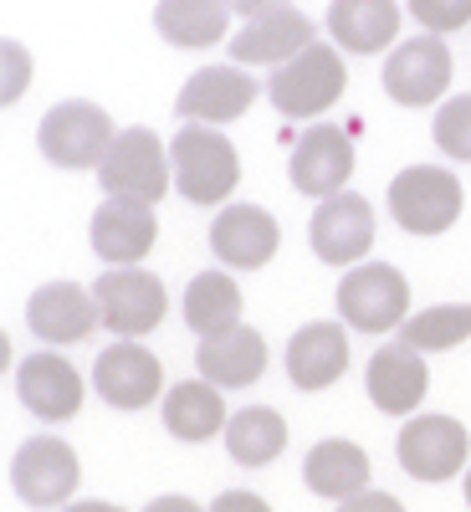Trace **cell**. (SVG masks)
Instances as JSON below:
<instances>
[{"label": "cell", "mask_w": 471, "mask_h": 512, "mask_svg": "<svg viewBox=\"0 0 471 512\" xmlns=\"http://www.w3.org/2000/svg\"><path fill=\"white\" fill-rule=\"evenodd\" d=\"M169 164H175V190L190 205H221L241 180L236 144L216 123H185L180 134L169 139Z\"/></svg>", "instance_id": "obj_1"}, {"label": "cell", "mask_w": 471, "mask_h": 512, "mask_svg": "<svg viewBox=\"0 0 471 512\" xmlns=\"http://www.w3.org/2000/svg\"><path fill=\"white\" fill-rule=\"evenodd\" d=\"M349 88V72H344V52L313 41L308 52H297L292 62L272 67L267 77V98L282 118H318L328 113Z\"/></svg>", "instance_id": "obj_2"}, {"label": "cell", "mask_w": 471, "mask_h": 512, "mask_svg": "<svg viewBox=\"0 0 471 512\" xmlns=\"http://www.w3.org/2000/svg\"><path fill=\"white\" fill-rule=\"evenodd\" d=\"M466 190L441 164H410L390 180V216L405 236H446L461 221Z\"/></svg>", "instance_id": "obj_3"}, {"label": "cell", "mask_w": 471, "mask_h": 512, "mask_svg": "<svg viewBox=\"0 0 471 512\" xmlns=\"http://www.w3.org/2000/svg\"><path fill=\"white\" fill-rule=\"evenodd\" d=\"M113 118L88 103V98H62L36 128V144H41V159L57 164V169H98L103 154L113 149Z\"/></svg>", "instance_id": "obj_4"}, {"label": "cell", "mask_w": 471, "mask_h": 512, "mask_svg": "<svg viewBox=\"0 0 471 512\" xmlns=\"http://www.w3.org/2000/svg\"><path fill=\"white\" fill-rule=\"evenodd\" d=\"M98 185L118 200H164V190L175 185V164L164 154V139L154 128H123L113 149L98 164Z\"/></svg>", "instance_id": "obj_5"}, {"label": "cell", "mask_w": 471, "mask_h": 512, "mask_svg": "<svg viewBox=\"0 0 471 512\" xmlns=\"http://www.w3.org/2000/svg\"><path fill=\"white\" fill-rule=\"evenodd\" d=\"M93 297H98V318L103 328H113L118 338H144L164 323L169 313V292L154 272L144 267H108L98 282H93Z\"/></svg>", "instance_id": "obj_6"}, {"label": "cell", "mask_w": 471, "mask_h": 512, "mask_svg": "<svg viewBox=\"0 0 471 512\" xmlns=\"http://www.w3.org/2000/svg\"><path fill=\"white\" fill-rule=\"evenodd\" d=\"M410 313V282L390 262H364L338 282V318L359 333H390Z\"/></svg>", "instance_id": "obj_7"}, {"label": "cell", "mask_w": 471, "mask_h": 512, "mask_svg": "<svg viewBox=\"0 0 471 512\" xmlns=\"http://www.w3.org/2000/svg\"><path fill=\"white\" fill-rule=\"evenodd\" d=\"M451 72H456V62H451L446 36L425 31V36H410L390 52V62H384V93L400 108H431L446 98Z\"/></svg>", "instance_id": "obj_8"}, {"label": "cell", "mask_w": 471, "mask_h": 512, "mask_svg": "<svg viewBox=\"0 0 471 512\" xmlns=\"http://www.w3.org/2000/svg\"><path fill=\"white\" fill-rule=\"evenodd\" d=\"M395 456L415 482H451L471 461V436L451 415H410L395 436Z\"/></svg>", "instance_id": "obj_9"}, {"label": "cell", "mask_w": 471, "mask_h": 512, "mask_svg": "<svg viewBox=\"0 0 471 512\" xmlns=\"http://www.w3.org/2000/svg\"><path fill=\"white\" fill-rule=\"evenodd\" d=\"M77 451L57 436H31L21 441L16 461H11V487L26 507H67L77 492Z\"/></svg>", "instance_id": "obj_10"}, {"label": "cell", "mask_w": 471, "mask_h": 512, "mask_svg": "<svg viewBox=\"0 0 471 512\" xmlns=\"http://www.w3.org/2000/svg\"><path fill=\"white\" fill-rule=\"evenodd\" d=\"M308 241H313V256L328 267H354L359 256L374 246V210L364 195L354 190H338L328 200H318L313 221H308Z\"/></svg>", "instance_id": "obj_11"}, {"label": "cell", "mask_w": 471, "mask_h": 512, "mask_svg": "<svg viewBox=\"0 0 471 512\" xmlns=\"http://www.w3.org/2000/svg\"><path fill=\"white\" fill-rule=\"evenodd\" d=\"M256 93H262V82H256L241 62H216V67H200V72L185 77L175 113L190 118V123H231L256 103Z\"/></svg>", "instance_id": "obj_12"}, {"label": "cell", "mask_w": 471, "mask_h": 512, "mask_svg": "<svg viewBox=\"0 0 471 512\" xmlns=\"http://www.w3.org/2000/svg\"><path fill=\"white\" fill-rule=\"evenodd\" d=\"M292 190H303L313 200H328L349 185L354 175V139L338 123H313L303 139L292 144Z\"/></svg>", "instance_id": "obj_13"}, {"label": "cell", "mask_w": 471, "mask_h": 512, "mask_svg": "<svg viewBox=\"0 0 471 512\" xmlns=\"http://www.w3.org/2000/svg\"><path fill=\"white\" fill-rule=\"evenodd\" d=\"M93 390H98L113 410H144V405H154L159 390H164L159 359L139 344V338H118V344L103 349L98 364H93Z\"/></svg>", "instance_id": "obj_14"}, {"label": "cell", "mask_w": 471, "mask_h": 512, "mask_svg": "<svg viewBox=\"0 0 471 512\" xmlns=\"http://www.w3.org/2000/svg\"><path fill=\"white\" fill-rule=\"evenodd\" d=\"M26 323L41 344H82L93 328H103L98 318V297L77 282H41L26 303Z\"/></svg>", "instance_id": "obj_15"}, {"label": "cell", "mask_w": 471, "mask_h": 512, "mask_svg": "<svg viewBox=\"0 0 471 512\" xmlns=\"http://www.w3.org/2000/svg\"><path fill=\"white\" fill-rule=\"evenodd\" d=\"M282 246V226L272 210L262 205H226L216 221H210V251L221 256L236 272H256L267 267Z\"/></svg>", "instance_id": "obj_16"}, {"label": "cell", "mask_w": 471, "mask_h": 512, "mask_svg": "<svg viewBox=\"0 0 471 512\" xmlns=\"http://www.w3.org/2000/svg\"><path fill=\"white\" fill-rule=\"evenodd\" d=\"M159 241V221L149 200H118L108 195L93 210V251L108 267H139Z\"/></svg>", "instance_id": "obj_17"}, {"label": "cell", "mask_w": 471, "mask_h": 512, "mask_svg": "<svg viewBox=\"0 0 471 512\" xmlns=\"http://www.w3.org/2000/svg\"><path fill=\"white\" fill-rule=\"evenodd\" d=\"M313 21L297 11V6H277L267 16H251L236 36H231V57L241 67H282L297 52L313 47Z\"/></svg>", "instance_id": "obj_18"}, {"label": "cell", "mask_w": 471, "mask_h": 512, "mask_svg": "<svg viewBox=\"0 0 471 512\" xmlns=\"http://www.w3.org/2000/svg\"><path fill=\"white\" fill-rule=\"evenodd\" d=\"M16 395H21V405H26L31 415L62 425V420H72V415L82 410V374H77L62 354L36 349V354H26L21 369H16Z\"/></svg>", "instance_id": "obj_19"}, {"label": "cell", "mask_w": 471, "mask_h": 512, "mask_svg": "<svg viewBox=\"0 0 471 512\" xmlns=\"http://www.w3.org/2000/svg\"><path fill=\"white\" fill-rule=\"evenodd\" d=\"M364 390H369V400H374L384 415H410V410L425 400V390H431V369H425V354H420L415 344H405V338L384 344V349L369 359Z\"/></svg>", "instance_id": "obj_20"}, {"label": "cell", "mask_w": 471, "mask_h": 512, "mask_svg": "<svg viewBox=\"0 0 471 512\" xmlns=\"http://www.w3.org/2000/svg\"><path fill=\"white\" fill-rule=\"evenodd\" d=\"M195 369H200V379L221 384V390H246L267 369V338L246 323H236L226 333H210L195 349Z\"/></svg>", "instance_id": "obj_21"}, {"label": "cell", "mask_w": 471, "mask_h": 512, "mask_svg": "<svg viewBox=\"0 0 471 512\" xmlns=\"http://www.w3.org/2000/svg\"><path fill=\"white\" fill-rule=\"evenodd\" d=\"M349 369V333L338 323H303L287 338V379L297 390H328Z\"/></svg>", "instance_id": "obj_22"}, {"label": "cell", "mask_w": 471, "mask_h": 512, "mask_svg": "<svg viewBox=\"0 0 471 512\" xmlns=\"http://www.w3.org/2000/svg\"><path fill=\"white\" fill-rule=\"evenodd\" d=\"M328 36L338 52L374 57L390 52L400 36V6L395 0H333L328 6Z\"/></svg>", "instance_id": "obj_23"}, {"label": "cell", "mask_w": 471, "mask_h": 512, "mask_svg": "<svg viewBox=\"0 0 471 512\" xmlns=\"http://www.w3.org/2000/svg\"><path fill=\"white\" fill-rule=\"evenodd\" d=\"M164 431L175 441H210V436H226V400H221V384L210 379H185L164 395Z\"/></svg>", "instance_id": "obj_24"}, {"label": "cell", "mask_w": 471, "mask_h": 512, "mask_svg": "<svg viewBox=\"0 0 471 512\" xmlns=\"http://www.w3.org/2000/svg\"><path fill=\"white\" fill-rule=\"evenodd\" d=\"M231 16H236L231 0H159L154 6V31L169 41V47L195 52V47L221 41Z\"/></svg>", "instance_id": "obj_25"}, {"label": "cell", "mask_w": 471, "mask_h": 512, "mask_svg": "<svg viewBox=\"0 0 471 512\" xmlns=\"http://www.w3.org/2000/svg\"><path fill=\"white\" fill-rule=\"evenodd\" d=\"M303 482L318 492V497H333V502H344V497H354V492H364L369 487V456H364V446H354V441H318L313 451H308V461H303Z\"/></svg>", "instance_id": "obj_26"}, {"label": "cell", "mask_w": 471, "mask_h": 512, "mask_svg": "<svg viewBox=\"0 0 471 512\" xmlns=\"http://www.w3.org/2000/svg\"><path fill=\"white\" fill-rule=\"evenodd\" d=\"M226 451L236 466H272L287 451V420L267 405H246L226 420Z\"/></svg>", "instance_id": "obj_27"}, {"label": "cell", "mask_w": 471, "mask_h": 512, "mask_svg": "<svg viewBox=\"0 0 471 512\" xmlns=\"http://www.w3.org/2000/svg\"><path fill=\"white\" fill-rule=\"evenodd\" d=\"M185 323L210 338V333H226L241 323V287L226 277V272H200L190 287H185Z\"/></svg>", "instance_id": "obj_28"}, {"label": "cell", "mask_w": 471, "mask_h": 512, "mask_svg": "<svg viewBox=\"0 0 471 512\" xmlns=\"http://www.w3.org/2000/svg\"><path fill=\"white\" fill-rule=\"evenodd\" d=\"M400 338L415 344L420 354H441V349H456L471 338V303H441V308H425L415 318L400 323Z\"/></svg>", "instance_id": "obj_29"}, {"label": "cell", "mask_w": 471, "mask_h": 512, "mask_svg": "<svg viewBox=\"0 0 471 512\" xmlns=\"http://www.w3.org/2000/svg\"><path fill=\"white\" fill-rule=\"evenodd\" d=\"M431 134H436V149L446 159H466L471 164V93H456V98H446L436 108Z\"/></svg>", "instance_id": "obj_30"}, {"label": "cell", "mask_w": 471, "mask_h": 512, "mask_svg": "<svg viewBox=\"0 0 471 512\" xmlns=\"http://www.w3.org/2000/svg\"><path fill=\"white\" fill-rule=\"evenodd\" d=\"M410 16L415 26L436 31V36H451L471 21V0H410Z\"/></svg>", "instance_id": "obj_31"}, {"label": "cell", "mask_w": 471, "mask_h": 512, "mask_svg": "<svg viewBox=\"0 0 471 512\" xmlns=\"http://www.w3.org/2000/svg\"><path fill=\"white\" fill-rule=\"evenodd\" d=\"M26 82H31V57L21 41H0V103H16L26 93Z\"/></svg>", "instance_id": "obj_32"}, {"label": "cell", "mask_w": 471, "mask_h": 512, "mask_svg": "<svg viewBox=\"0 0 471 512\" xmlns=\"http://www.w3.org/2000/svg\"><path fill=\"white\" fill-rule=\"evenodd\" d=\"M338 512H405L400 507V497H390V492H354V497H344L338 502Z\"/></svg>", "instance_id": "obj_33"}, {"label": "cell", "mask_w": 471, "mask_h": 512, "mask_svg": "<svg viewBox=\"0 0 471 512\" xmlns=\"http://www.w3.org/2000/svg\"><path fill=\"white\" fill-rule=\"evenodd\" d=\"M205 512H272V507H267L262 497H256V492H221Z\"/></svg>", "instance_id": "obj_34"}, {"label": "cell", "mask_w": 471, "mask_h": 512, "mask_svg": "<svg viewBox=\"0 0 471 512\" xmlns=\"http://www.w3.org/2000/svg\"><path fill=\"white\" fill-rule=\"evenodd\" d=\"M144 512H205L195 497H180V492H169V497H154Z\"/></svg>", "instance_id": "obj_35"}, {"label": "cell", "mask_w": 471, "mask_h": 512, "mask_svg": "<svg viewBox=\"0 0 471 512\" xmlns=\"http://www.w3.org/2000/svg\"><path fill=\"white\" fill-rule=\"evenodd\" d=\"M231 6H236L241 21H251V16H267V11H277V6H292V0H231Z\"/></svg>", "instance_id": "obj_36"}, {"label": "cell", "mask_w": 471, "mask_h": 512, "mask_svg": "<svg viewBox=\"0 0 471 512\" xmlns=\"http://www.w3.org/2000/svg\"><path fill=\"white\" fill-rule=\"evenodd\" d=\"M57 512H123V507H113V502H67Z\"/></svg>", "instance_id": "obj_37"}, {"label": "cell", "mask_w": 471, "mask_h": 512, "mask_svg": "<svg viewBox=\"0 0 471 512\" xmlns=\"http://www.w3.org/2000/svg\"><path fill=\"white\" fill-rule=\"evenodd\" d=\"M466 507H471V466H466Z\"/></svg>", "instance_id": "obj_38"}]
</instances>
